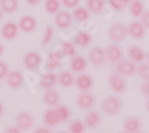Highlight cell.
<instances>
[{"label":"cell","mask_w":149,"mask_h":133,"mask_svg":"<svg viewBox=\"0 0 149 133\" xmlns=\"http://www.w3.org/2000/svg\"><path fill=\"white\" fill-rule=\"evenodd\" d=\"M109 5L115 11H122L127 6V3L124 0H109Z\"/></svg>","instance_id":"35"},{"label":"cell","mask_w":149,"mask_h":133,"mask_svg":"<svg viewBox=\"0 0 149 133\" xmlns=\"http://www.w3.org/2000/svg\"><path fill=\"white\" fill-rule=\"evenodd\" d=\"M4 133H22V129L18 128V127L15 125V126H10V127L5 128Z\"/></svg>","instance_id":"42"},{"label":"cell","mask_w":149,"mask_h":133,"mask_svg":"<svg viewBox=\"0 0 149 133\" xmlns=\"http://www.w3.org/2000/svg\"><path fill=\"white\" fill-rule=\"evenodd\" d=\"M18 27H19V30H22L23 32L30 34L37 29V19L33 16L25 15V16L20 17V19L18 22Z\"/></svg>","instance_id":"12"},{"label":"cell","mask_w":149,"mask_h":133,"mask_svg":"<svg viewBox=\"0 0 149 133\" xmlns=\"http://www.w3.org/2000/svg\"><path fill=\"white\" fill-rule=\"evenodd\" d=\"M3 53H4V46L0 43V55H3Z\"/></svg>","instance_id":"46"},{"label":"cell","mask_w":149,"mask_h":133,"mask_svg":"<svg viewBox=\"0 0 149 133\" xmlns=\"http://www.w3.org/2000/svg\"><path fill=\"white\" fill-rule=\"evenodd\" d=\"M127 28H128V35L130 36L132 40L140 41V40H142L146 36L147 29L143 25V23L140 22V20H132V22H130Z\"/></svg>","instance_id":"8"},{"label":"cell","mask_w":149,"mask_h":133,"mask_svg":"<svg viewBox=\"0 0 149 133\" xmlns=\"http://www.w3.org/2000/svg\"><path fill=\"white\" fill-rule=\"evenodd\" d=\"M43 102L48 107H56L60 103V94L54 89H48L43 95Z\"/></svg>","instance_id":"22"},{"label":"cell","mask_w":149,"mask_h":133,"mask_svg":"<svg viewBox=\"0 0 149 133\" xmlns=\"http://www.w3.org/2000/svg\"><path fill=\"white\" fill-rule=\"evenodd\" d=\"M41 1L42 0H26L28 5H30V6H36V5H38Z\"/></svg>","instance_id":"43"},{"label":"cell","mask_w":149,"mask_h":133,"mask_svg":"<svg viewBox=\"0 0 149 133\" xmlns=\"http://www.w3.org/2000/svg\"><path fill=\"white\" fill-rule=\"evenodd\" d=\"M75 87L79 91H90L93 85H94V80H93V77L90 76V75H85V73H80L77 78H75Z\"/></svg>","instance_id":"14"},{"label":"cell","mask_w":149,"mask_h":133,"mask_svg":"<svg viewBox=\"0 0 149 133\" xmlns=\"http://www.w3.org/2000/svg\"><path fill=\"white\" fill-rule=\"evenodd\" d=\"M60 66H61V63L56 61L54 58H52L50 55H49V58L47 60V67H48V70H55V68H58Z\"/></svg>","instance_id":"37"},{"label":"cell","mask_w":149,"mask_h":133,"mask_svg":"<svg viewBox=\"0 0 149 133\" xmlns=\"http://www.w3.org/2000/svg\"><path fill=\"white\" fill-rule=\"evenodd\" d=\"M124 1H125V3L128 4V3H130V1H131V0H124Z\"/></svg>","instance_id":"50"},{"label":"cell","mask_w":149,"mask_h":133,"mask_svg":"<svg viewBox=\"0 0 149 133\" xmlns=\"http://www.w3.org/2000/svg\"><path fill=\"white\" fill-rule=\"evenodd\" d=\"M55 110L57 113V116L60 119V122H67L70 118V110L69 108L65 104H57Z\"/></svg>","instance_id":"29"},{"label":"cell","mask_w":149,"mask_h":133,"mask_svg":"<svg viewBox=\"0 0 149 133\" xmlns=\"http://www.w3.org/2000/svg\"><path fill=\"white\" fill-rule=\"evenodd\" d=\"M55 36V31L53 29L52 25H47L45 30H44V34H43V37H42V46H48L50 43Z\"/></svg>","instance_id":"33"},{"label":"cell","mask_w":149,"mask_h":133,"mask_svg":"<svg viewBox=\"0 0 149 133\" xmlns=\"http://www.w3.org/2000/svg\"><path fill=\"white\" fill-rule=\"evenodd\" d=\"M8 66L6 63H4L3 60H0V79H3V78H6L7 73H8Z\"/></svg>","instance_id":"38"},{"label":"cell","mask_w":149,"mask_h":133,"mask_svg":"<svg viewBox=\"0 0 149 133\" xmlns=\"http://www.w3.org/2000/svg\"><path fill=\"white\" fill-rule=\"evenodd\" d=\"M127 54H128V58L134 61L135 64H141L146 60V53L142 49V47L137 46V44H131L128 47V51H127Z\"/></svg>","instance_id":"16"},{"label":"cell","mask_w":149,"mask_h":133,"mask_svg":"<svg viewBox=\"0 0 149 133\" xmlns=\"http://www.w3.org/2000/svg\"><path fill=\"white\" fill-rule=\"evenodd\" d=\"M86 125L84 121L79 119H75L73 121L69 122V126H68V131L69 133H85L86 132Z\"/></svg>","instance_id":"30"},{"label":"cell","mask_w":149,"mask_h":133,"mask_svg":"<svg viewBox=\"0 0 149 133\" xmlns=\"http://www.w3.org/2000/svg\"><path fill=\"white\" fill-rule=\"evenodd\" d=\"M146 109L149 113V99H147V102H146Z\"/></svg>","instance_id":"45"},{"label":"cell","mask_w":149,"mask_h":133,"mask_svg":"<svg viewBox=\"0 0 149 133\" xmlns=\"http://www.w3.org/2000/svg\"><path fill=\"white\" fill-rule=\"evenodd\" d=\"M119 133H125V132H119Z\"/></svg>","instance_id":"51"},{"label":"cell","mask_w":149,"mask_h":133,"mask_svg":"<svg viewBox=\"0 0 149 133\" xmlns=\"http://www.w3.org/2000/svg\"><path fill=\"white\" fill-rule=\"evenodd\" d=\"M3 114H4V106L1 102H0V118L3 116Z\"/></svg>","instance_id":"44"},{"label":"cell","mask_w":149,"mask_h":133,"mask_svg":"<svg viewBox=\"0 0 149 133\" xmlns=\"http://www.w3.org/2000/svg\"><path fill=\"white\" fill-rule=\"evenodd\" d=\"M42 120H43V124L44 126L47 127H57L61 122H60V119L57 116V113L55 110V108L53 109V108H49V109H47L44 113H43V116H42Z\"/></svg>","instance_id":"19"},{"label":"cell","mask_w":149,"mask_h":133,"mask_svg":"<svg viewBox=\"0 0 149 133\" xmlns=\"http://www.w3.org/2000/svg\"><path fill=\"white\" fill-rule=\"evenodd\" d=\"M95 96L91 94L90 91H82L77 96L75 103L78 106L79 109L81 110H90L95 106Z\"/></svg>","instance_id":"3"},{"label":"cell","mask_w":149,"mask_h":133,"mask_svg":"<svg viewBox=\"0 0 149 133\" xmlns=\"http://www.w3.org/2000/svg\"><path fill=\"white\" fill-rule=\"evenodd\" d=\"M61 52L65 56H74L77 53V47L75 43H73L70 41H66L61 43Z\"/></svg>","instance_id":"32"},{"label":"cell","mask_w":149,"mask_h":133,"mask_svg":"<svg viewBox=\"0 0 149 133\" xmlns=\"http://www.w3.org/2000/svg\"><path fill=\"white\" fill-rule=\"evenodd\" d=\"M73 19L74 20H77V22H79V23H84V22H86V20H88L90 19V17H91V12L88 11V8L87 7H75L74 8V11H73Z\"/></svg>","instance_id":"27"},{"label":"cell","mask_w":149,"mask_h":133,"mask_svg":"<svg viewBox=\"0 0 149 133\" xmlns=\"http://www.w3.org/2000/svg\"><path fill=\"white\" fill-rule=\"evenodd\" d=\"M70 70L75 73H82L87 68V60L82 55H74L70 59Z\"/></svg>","instance_id":"20"},{"label":"cell","mask_w":149,"mask_h":133,"mask_svg":"<svg viewBox=\"0 0 149 133\" xmlns=\"http://www.w3.org/2000/svg\"><path fill=\"white\" fill-rule=\"evenodd\" d=\"M61 3L58 0H45L44 1V10L48 15H56L60 11Z\"/></svg>","instance_id":"31"},{"label":"cell","mask_w":149,"mask_h":133,"mask_svg":"<svg viewBox=\"0 0 149 133\" xmlns=\"http://www.w3.org/2000/svg\"><path fill=\"white\" fill-rule=\"evenodd\" d=\"M32 133H53V131L50 129V127H47V126H41V127H37L35 128V131Z\"/></svg>","instance_id":"41"},{"label":"cell","mask_w":149,"mask_h":133,"mask_svg":"<svg viewBox=\"0 0 149 133\" xmlns=\"http://www.w3.org/2000/svg\"><path fill=\"white\" fill-rule=\"evenodd\" d=\"M57 83V76L53 72H48V73H44L41 76L40 78V84L41 87L44 88L45 90L48 89H53Z\"/></svg>","instance_id":"23"},{"label":"cell","mask_w":149,"mask_h":133,"mask_svg":"<svg viewBox=\"0 0 149 133\" xmlns=\"http://www.w3.org/2000/svg\"><path fill=\"white\" fill-rule=\"evenodd\" d=\"M6 82H7V85L11 89H20L24 84V76L20 71H10L7 76H6Z\"/></svg>","instance_id":"11"},{"label":"cell","mask_w":149,"mask_h":133,"mask_svg":"<svg viewBox=\"0 0 149 133\" xmlns=\"http://www.w3.org/2000/svg\"><path fill=\"white\" fill-rule=\"evenodd\" d=\"M106 1L105 0H86V7L88 8L91 13L99 15L104 12Z\"/></svg>","instance_id":"24"},{"label":"cell","mask_w":149,"mask_h":133,"mask_svg":"<svg viewBox=\"0 0 149 133\" xmlns=\"http://www.w3.org/2000/svg\"><path fill=\"white\" fill-rule=\"evenodd\" d=\"M15 122H16V126L18 128H20L22 131H28V129H30L33 126L35 119L28 112H20V113H18L16 115Z\"/></svg>","instance_id":"10"},{"label":"cell","mask_w":149,"mask_h":133,"mask_svg":"<svg viewBox=\"0 0 149 133\" xmlns=\"http://www.w3.org/2000/svg\"><path fill=\"white\" fill-rule=\"evenodd\" d=\"M61 4L66 8H75L79 6L80 0H61Z\"/></svg>","instance_id":"36"},{"label":"cell","mask_w":149,"mask_h":133,"mask_svg":"<svg viewBox=\"0 0 149 133\" xmlns=\"http://www.w3.org/2000/svg\"><path fill=\"white\" fill-rule=\"evenodd\" d=\"M88 60L90 63L94 66H102L106 61V55H105V48H102L100 46H94L92 47L88 52Z\"/></svg>","instance_id":"9"},{"label":"cell","mask_w":149,"mask_h":133,"mask_svg":"<svg viewBox=\"0 0 149 133\" xmlns=\"http://www.w3.org/2000/svg\"><path fill=\"white\" fill-rule=\"evenodd\" d=\"M140 90H141V94L144 96V97L149 99V82H144L140 87Z\"/></svg>","instance_id":"39"},{"label":"cell","mask_w":149,"mask_h":133,"mask_svg":"<svg viewBox=\"0 0 149 133\" xmlns=\"http://www.w3.org/2000/svg\"><path fill=\"white\" fill-rule=\"evenodd\" d=\"M57 82L62 88L68 89V88H72L73 84L75 83V77L73 76L70 71H62L57 76Z\"/></svg>","instance_id":"21"},{"label":"cell","mask_w":149,"mask_h":133,"mask_svg":"<svg viewBox=\"0 0 149 133\" xmlns=\"http://www.w3.org/2000/svg\"><path fill=\"white\" fill-rule=\"evenodd\" d=\"M105 55H106V61H109L110 64H117L123 59L124 52L123 48L118 43L112 42L105 48Z\"/></svg>","instance_id":"5"},{"label":"cell","mask_w":149,"mask_h":133,"mask_svg":"<svg viewBox=\"0 0 149 133\" xmlns=\"http://www.w3.org/2000/svg\"><path fill=\"white\" fill-rule=\"evenodd\" d=\"M103 119H102V114L98 110H93V109H90L85 115V119H84V122L86 125L87 128H91V129H94L97 128L99 125L102 124Z\"/></svg>","instance_id":"13"},{"label":"cell","mask_w":149,"mask_h":133,"mask_svg":"<svg viewBox=\"0 0 149 133\" xmlns=\"http://www.w3.org/2000/svg\"><path fill=\"white\" fill-rule=\"evenodd\" d=\"M1 18H3V11H1V8H0V20H1Z\"/></svg>","instance_id":"48"},{"label":"cell","mask_w":149,"mask_h":133,"mask_svg":"<svg viewBox=\"0 0 149 133\" xmlns=\"http://www.w3.org/2000/svg\"><path fill=\"white\" fill-rule=\"evenodd\" d=\"M139 133H143V132H141V131H140V132H139Z\"/></svg>","instance_id":"52"},{"label":"cell","mask_w":149,"mask_h":133,"mask_svg":"<svg viewBox=\"0 0 149 133\" xmlns=\"http://www.w3.org/2000/svg\"><path fill=\"white\" fill-rule=\"evenodd\" d=\"M142 128V121L137 116H129L124 120L123 129L125 133H139Z\"/></svg>","instance_id":"15"},{"label":"cell","mask_w":149,"mask_h":133,"mask_svg":"<svg viewBox=\"0 0 149 133\" xmlns=\"http://www.w3.org/2000/svg\"><path fill=\"white\" fill-rule=\"evenodd\" d=\"M57 133H69V131L67 132V131H60V132H57Z\"/></svg>","instance_id":"49"},{"label":"cell","mask_w":149,"mask_h":133,"mask_svg":"<svg viewBox=\"0 0 149 133\" xmlns=\"http://www.w3.org/2000/svg\"><path fill=\"white\" fill-rule=\"evenodd\" d=\"M128 36V28L123 23H115L107 30V37L113 43H120L125 41Z\"/></svg>","instance_id":"2"},{"label":"cell","mask_w":149,"mask_h":133,"mask_svg":"<svg viewBox=\"0 0 149 133\" xmlns=\"http://www.w3.org/2000/svg\"><path fill=\"white\" fill-rule=\"evenodd\" d=\"M136 70L137 67L130 59H122L116 64V72L123 77H132L136 73Z\"/></svg>","instance_id":"7"},{"label":"cell","mask_w":149,"mask_h":133,"mask_svg":"<svg viewBox=\"0 0 149 133\" xmlns=\"http://www.w3.org/2000/svg\"><path fill=\"white\" fill-rule=\"evenodd\" d=\"M107 83H109L110 89L112 90L115 94H124V92L127 91L128 84H127L125 79L123 78V76L118 75L117 72H116V73H112V75L109 76Z\"/></svg>","instance_id":"4"},{"label":"cell","mask_w":149,"mask_h":133,"mask_svg":"<svg viewBox=\"0 0 149 133\" xmlns=\"http://www.w3.org/2000/svg\"><path fill=\"white\" fill-rule=\"evenodd\" d=\"M141 19H142L141 22L143 23V25L146 27V29H148V30H149V10L144 11V13L142 15Z\"/></svg>","instance_id":"40"},{"label":"cell","mask_w":149,"mask_h":133,"mask_svg":"<svg viewBox=\"0 0 149 133\" xmlns=\"http://www.w3.org/2000/svg\"><path fill=\"white\" fill-rule=\"evenodd\" d=\"M144 5L142 0H131L129 5V13L134 18H140L144 13Z\"/></svg>","instance_id":"25"},{"label":"cell","mask_w":149,"mask_h":133,"mask_svg":"<svg viewBox=\"0 0 149 133\" xmlns=\"http://www.w3.org/2000/svg\"><path fill=\"white\" fill-rule=\"evenodd\" d=\"M146 59L148 60V64H149V52H148V53L146 54Z\"/></svg>","instance_id":"47"},{"label":"cell","mask_w":149,"mask_h":133,"mask_svg":"<svg viewBox=\"0 0 149 133\" xmlns=\"http://www.w3.org/2000/svg\"><path fill=\"white\" fill-rule=\"evenodd\" d=\"M74 43L80 47H87L92 41V35L87 31H78L74 36Z\"/></svg>","instance_id":"26"},{"label":"cell","mask_w":149,"mask_h":133,"mask_svg":"<svg viewBox=\"0 0 149 133\" xmlns=\"http://www.w3.org/2000/svg\"><path fill=\"white\" fill-rule=\"evenodd\" d=\"M42 64V56L40 53L30 51L23 58V65L29 71H36L38 70Z\"/></svg>","instance_id":"6"},{"label":"cell","mask_w":149,"mask_h":133,"mask_svg":"<svg viewBox=\"0 0 149 133\" xmlns=\"http://www.w3.org/2000/svg\"><path fill=\"white\" fill-rule=\"evenodd\" d=\"M136 72H137V75L140 76L141 79H143L144 82H149V64L141 63Z\"/></svg>","instance_id":"34"},{"label":"cell","mask_w":149,"mask_h":133,"mask_svg":"<svg viewBox=\"0 0 149 133\" xmlns=\"http://www.w3.org/2000/svg\"><path fill=\"white\" fill-rule=\"evenodd\" d=\"M73 16L68 11H58L55 15V25L58 29H67L72 25Z\"/></svg>","instance_id":"17"},{"label":"cell","mask_w":149,"mask_h":133,"mask_svg":"<svg viewBox=\"0 0 149 133\" xmlns=\"http://www.w3.org/2000/svg\"><path fill=\"white\" fill-rule=\"evenodd\" d=\"M18 31H19V27L18 24H16L15 22H6L3 28H1V36L7 40V41H12L17 37L18 35Z\"/></svg>","instance_id":"18"},{"label":"cell","mask_w":149,"mask_h":133,"mask_svg":"<svg viewBox=\"0 0 149 133\" xmlns=\"http://www.w3.org/2000/svg\"><path fill=\"white\" fill-rule=\"evenodd\" d=\"M100 107H102V112L105 115L113 116V115H117L122 110L123 102L117 96H107V97H105L102 101Z\"/></svg>","instance_id":"1"},{"label":"cell","mask_w":149,"mask_h":133,"mask_svg":"<svg viewBox=\"0 0 149 133\" xmlns=\"http://www.w3.org/2000/svg\"><path fill=\"white\" fill-rule=\"evenodd\" d=\"M19 6L18 0H0V8L5 13H13Z\"/></svg>","instance_id":"28"}]
</instances>
